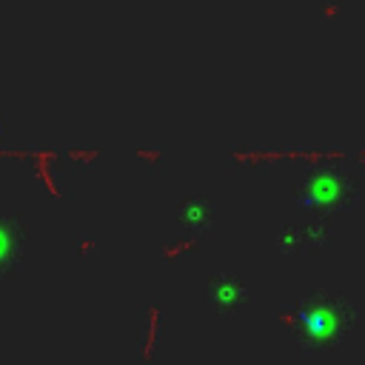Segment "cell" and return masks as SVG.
I'll list each match as a JSON object with an SVG mask.
<instances>
[{"instance_id": "obj_5", "label": "cell", "mask_w": 365, "mask_h": 365, "mask_svg": "<svg viewBox=\"0 0 365 365\" xmlns=\"http://www.w3.org/2000/svg\"><path fill=\"white\" fill-rule=\"evenodd\" d=\"M17 234H14V222L0 217V271H9L11 259L17 257Z\"/></svg>"}, {"instance_id": "obj_1", "label": "cell", "mask_w": 365, "mask_h": 365, "mask_svg": "<svg viewBox=\"0 0 365 365\" xmlns=\"http://www.w3.org/2000/svg\"><path fill=\"white\" fill-rule=\"evenodd\" d=\"M354 325H356V308L348 302V297L334 291H314L299 302L294 336L302 351L325 354L334 345H339Z\"/></svg>"}, {"instance_id": "obj_2", "label": "cell", "mask_w": 365, "mask_h": 365, "mask_svg": "<svg viewBox=\"0 0 365 365\" xmlns=\"http://www.w3.org/2000/svg\"><path fill=\"white\" fill-rule=\"evenodd\" d=\"M297 205L319 214L348 211L356 205V180L342 168H314L297 188Z\"/></svg>"}, {"instance_id": "obj_4", "label": "cell", "mask_w": 365, "mask_h": 365, "mask_svg": "<svg viewBox=\"0 0 365 365\" xmlns=\"http://www.w3.org/2000/svg\"><path fill=\"white\" fill-rule=\"evenodd\" d=\"M214 214H217V208L205 197H191V200H185L180 205V222L188 225V228H194V231L208 228L214 222Z\"/></svg>"}, {"instance_id": "obj_3", "label": "cell", "mask_w": 365, "mask_h": 365, "mask_svg": "<svg viewBox=\"0 0 365 365\" xmlns=\"http://www.w3.org/2000/svg\"><path fill=\"white\" fill-rule=\"evenodd\" d=\"M205 294L211 299V305L222 314H234L242 311L251 302V291L234 277V274H214L205 282Z\"/></svg>"}]
</instances>
